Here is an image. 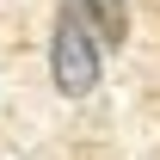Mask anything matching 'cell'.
I'll return each instance as SVG.
<instances>
[{"label": "cell", "mask_w": 160, "mask_h": 160, "mask_svg": "<svg viewBox=\"0 0 160 160\" xmlns=\"http://www.w3.org/2000/svg\"><path fill=\"white\" fill-rule=\"evenodd\" d=\"M49 80L62 99H86L99 86V37L80 19V0H62L56 31H49Z\"/></svg>", "instance_id": "obj_1"}, {"label": "cell", "mask_w": 160, "mask_h": 160, "mask_svg": "<svg viewBox=\"0 0 160 160\" xmlns=\"http://www.w3.org/2000/svg\"><path fill=\"white\" fill-rule=\"evenodd\" d=\"M80 19L92 25L99 49H123L129 43V6L123 0H80Z\"/></svg>", "instance_id": "obj_2"}]
</instances>
